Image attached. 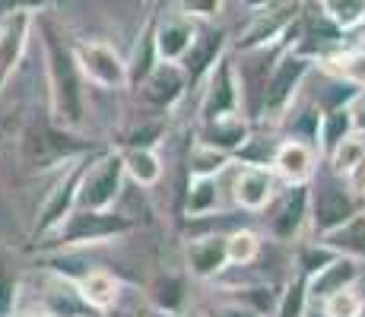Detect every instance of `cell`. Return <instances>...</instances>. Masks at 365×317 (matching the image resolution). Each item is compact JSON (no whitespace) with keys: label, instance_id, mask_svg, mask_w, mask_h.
<instances>
[{"label":"cell","instance_id":"cell-1","mask_svg":"<svg viewBox=\"0 0 365 317\" xmlns=\"http://www.w3.org/2000/svg\"><path fill=\"white\" fill-rule=\"evenodd\" d=\"M38 35L48 70V121L76 133L86 118V93H83V76L73 58V45L51 16H38Z\"/></svg>","mask_w":365,"mask_h":317},{"label":"cell","instance_id":"cell-2","mask_svg":"<svg viewBox=\"0 0 365 317\" xmlns=\"http://www.w3.org/2000/svg\"><path fill=\"white\" fill-rule=\"evenodd\" d=\"M93 152V146L86 140H80L73 130L45 121H29L19 137V162H23L26 172H48V168H58L64 162H73L80 156Z\"/></svg>","mask_w":365,"mask_h":317},{"label":"cell","instance_id":"cell-3","mask_svg":"<svg viewBox=\"0 0 365 317\" xmlns=\"http://www.w3.org/2000/svg\"><path fill=\"white\" fill-rule=\"evenodd\" d=\"M133 232V222L128 216L115 213H96V209H73L51 235L45 238L41 244H35L38 251H67V248H83V244H102V241H111V238H121Z\"/></svg>","mask_w":365,"mask_h":317},{"label":"cell","instance_id":"cell-4","mask_svg":"<svg viewBox=\"0 0 365 317\" xmlns=\"http://www.w3.org/2000/svg\"><path fill=\"white\" fill-rule=\"evenodd\" d=\"M124 187V162L121 152L99 150L89 159L86 172H83L80 190H76V209H96V213H108L115 209L118 197Z\"/></svg>","mask_w":365,"mask_h":317},{"label":"cell","instance_id":"cell-5","mask_svg":"<svg viewBox=\"0 0 365 317\" xmlns=\"http://www.w3.org/2000/svg\"><path fill=\"white\" fill-rule=\"evenodd\" d=\"M96 152H99V150H93V152H86V156L73 159V162H70V165H67V172L61 175V181H58V185H54L51 190H48L45 203H41L38 216H35V222H32V232H29V241H32V248H35V244H41V241H45V238L51 235V232L58 229V225L64 222L67 216L76 209V190H80L83 172H86L89 159H93Z\"/></svg>","mask_w":365,"mask_h":317},{"label":"cell","instance_id":"cell-6","mask_svg":"<svg viewBox=\"0 0 365 317\" xmlns=\"http://www.w3.org/2000/svg\"><path fill=\"white\" fill-rule=\"evenodd\" d=\"M356 209V197L343 187V181L334 178H318L314 187H308V219L318 238H327L331 232H336L340 225H346Z\"/></svg>","mask_w":365,"mask_h":317},{"label":"cell","instance_id":"cell-7","mask_svg":"<svg viewBox=\"0 0 365 317\" xmlns=\"http://www.w3.org/2000/svg\"><path fill=\"white\" fill-rule=\"evenodd\" d=\"M73 45V58L80 67L83 83H93L99 89H124L128 86V61L118 54L111 41L102 38H83L70 41Z\"/></svg>","mask_w":365,"mask_h":317},{"label":"cell","instance_id":"cell-8","mask_svg":"<svg viewBox=\"0 0 365 317\" xmlns=\"http://www.w3.org/2000/svg\"><path fill=\"white\" fill-rule=\"evenodd\" d=\"M312 58H302L296 51H283L279 61L273 63L270 76H267L264 86V98H261V111L257 118H279L286 108H289L292 95L299 93V86L305 83L308 70H312Z\"/></svg>","mask_w":365,"mask_h":317},{"label":"cell","instance_id":"cell-9","mask_svg":"<svg viewBox=\"0 0 365 317\" xmlns=\"http://www.w3.org/2000/svg\"><path fill=\"white\" fill-rule=\"evenodd\" d=\"M299 10H302V0H273V4H267L245 26L242 38L235 41V51H251V48H264V45H273L277 38H283V32L292 26Z\"/></svg>","mask_w":365,"mask_h":317},{"label":"cell","instance_id":"cell-10","mask_svg":"<svg viewBox=\"0 0 365 317\" xmlns=\"http://www.w3.org/2000/svg\"><path fill=\"white\" fill-rule=\"evenodd\" d=\"M242 108V93H238L235 63L229 54L216 61V67L207 73V93L200 102V121H213L222 115H238Z\"/></svg>","mask_w":365,"mask_h":317},{"label":"cell","instance_id":"cell-11","mask_svg":"<svg viewBox=\"0 0 365 317\" xmlns=\"http://www.w3.org/2000/svg\"><path fill=\"white\" fill-rule=\"evenodd\" d=\"M32 26H35V13H26V10L0 16V86H4V83L16 73L19 63H23Z\"/></svg>","mask_w":365,"mask_h":317},{"label":"cell","instance_id":"cell-12","mask_svg":"<svg viewBox=\"0 0 365 317\" xmlns=\"http://www.w3.org/2000/svg\"><path fill=\"white\" fill-rule=\"evenodd\" d=\"M226 51H229V32H226V29H207V32H197L194 45L187 48V54L178 61V67L185 70L187 89L207 80V73L216 67V61H220Z\"/></svg>","mask_w":365,"mask_h":317},{"label":"cell","instance_id":"cell-13","mask_svg":"<svg viewBox=\"0 0 365 317\" xmlns=\"http://www.w3.org/2000/svg\"><path fill=\"white\" fill-rule=\"evenodd\" d=\"M270 203V235L279 241H292L308 219V185H289Z\"/></svg>","mask_w":365,"mask_h":317},{"label":"cell","instance_id":"cell-14","mask_svg":"<svg viewBox=\"0 0 365 317\" xmlns=\"http://www.w3.org/2000/svg\"><path fill=\"white\" fill-rule=\"evenodd\" d=\"M137 89H140V95H143L150 105H156V108H172V105L187 93L185 70H181L178 63L159 61L156 67L146 73V80L140 83Z\"/></svg>","mask_w":365,"mask_h":317},{"label":"cell","instance_id":"cell-15","mask_svg":"<svg viewBox=\"0 0 365 317\" xmlns=\"http://www.w3.org/2000/svg\"><path fill=\"white\" fill-rule=\"evenodd\" d=\"M273 168H277V175L286 185H308L314 178V168H318V152L305 140L289 137L273 152Z\"/></svg>","mask_w":365,"mask_h":317},{"label":"cell","instance_id":"cell-16","mask_svg":"<svg viewBox=\"0 0 365 317\" xmlns=\"http://www.w3.org/2000/svg\"><path fill=\"white\" fill-rule=\"evenodd\" d=\"M277 197V175L264 165H248L235 178V203L248 213H261Z\"/></svg>","mask_w":365,"mask_h":317},{"label":"cell","instance_id":"cell-17","mask_svg":"<svg viewBox=\"0 0 365 317\" xmlns=\"http://www.w3.org/2000/svg\"><path fill=\"white\" fill-rule=\"evenodd\" d=\"M197 143L232 156L235 150H245L251 143V124L242 115H222V118H213V121H203Z\"/></svg>","mask_w":365,"mask_h":317},{"label":"cell","instance_id":"cell-18","mask_svg":"<svg viewBox=\"0 0 365 317\" xmlns=\"http://www.w3.org/2000/svg\"><path fill=\"white\" fill-rule=\"evenodd\" d=\"M185 260H187L191 276L216 279L229 266V260H226V235H203V238L187 241Z\"/></svg>","mask_w":365,"mask_h":317},{"label":"cell","instance_id":"cell-19","mask_svg":"<svg viewBox=\"0 0 365 317\" xmlns=\"http://www.w3.org/2000/svg\"><path fill=\"white\" fill-rule=\"evenodd\" d=\"M356 279H359V260L346 257V254H336L331 264L321 266L314 276H308V298L324 301L327 295L353 289Z\"/></svg>","mask_w":365,"mask_h":317},{"label":"cell","instance_id":"cell-20","mask_svg":"<svg viewBox=\"0 0 365 317\" xmlns=\"http://www.w3.org/2000/svg\"><path fill=\"white\" fill-rule=\"evenodd\" d=\"M73 286H76L80 301L89 311L108 314L111 308H118V298H121V283L108 270H86L83 276L73 279Z\"/></svg>","mask_w":365,"mask_h":317},{"label":"cell","instance_id":"cell-21","mask_svg":"<svg viewBox=\"0 0 365 317\" xmlns=\"http://www.w3.org/2000/svg\"><path fill=\"white\" fill-rule=\"evenodd\" d=\"M197 38V26L187 16H172L165 23H156V54L159 61L178 63L187 54V48Z\"/></svg>","mask_w":365,"mask_h":317},{"label":"cell","instance_id":"cell-22","mask_svg":"<svg viewBox=\"0 0 365 317\" xmlns=\"http://www.w3.org/2000/svg\"><path fill=\"white\" fill-rule=\"evenodd\" d=\"M318 63H321L324 73L334 76V80H343V83H349V86H356V89H365V54L359 51V48H349V51L336 48L334 54L321 58Z\"/></svg>","mask_w":365,"mask_h":317},{"label":"cell","instance_id":"cell-23","mask_svg":"<svg viewBox=\"0 0 365 317\" xmlns=\"http://www.w3.org/2000/svg\"><path fill=\"white\" fill-rule=\"evenodd\" d=\"M156 23H159V19L153 16L150 23L143 26L137 48H133V54L128 61V86H133V89H137L140 83L146 80V73H150V70L159 63V54H156Z\"/></svg>","mask_w":365,"mask_h":317},{"label":"cell","instance_id":"cell-24","mask_svg":"<svg viewBox=\"0 0 365 317\" xmlns=\"http://www.w3.org/2000/svg\"><path fill=\"white\" fill-rule=\"evenodd\" d=\"M124 178H130L140 187H153L163 178V159L156 150H121Z\"/></svg>","mask_w":365,"mask_h":317},{"label":"cell","instance_id":"cell-25","mask_svg":"<svg viewBox=\"0 0 365 317\" xmlns=\"http://www.w3.org/2000/svg\"><path fill=\"white\" fill-rule=\"evenodd\" d=\"M321 244H327L336 254H346V257H365V213H356L346 225L321 238Z\"/></svg>","mask_w":365,"mask_h":317},{"label":"cell","instance_id":"cell-26","mask_svg":"<svg viewBox=\"0 0 365 317\" xmlns=\"http://www.w3.org/2000/svg\"><path fill=\"white\" fill-rule=\"evenodd\" d=\"M353 133V111L349 108H334V111H324L321 115V124H318V146L324 152H331L340 140H346Z\"/></svg>","mask_w":365,"mask_h":317},{"label":"cell","instance_id":"cell-27","mask_svg":"<svg viewBox=\"0 0 365 317\" xmlns=\"http://www.w3.org/2000/svg\"><path fill=\"white\" fill-rule=\"evenodd\" d=\"M220 207V187H216V178H191L187 185V200L185 209L191 219H200V216H210Z\"/></svg>","mask_w":365,"mask_h":317},{"label":"cell","instance_id":"cell-28","mask_svg":"<svg viewBox=\"0 0 365 317\" xmlns=\"http://www.w3.org/2000/svg\"><path fill=\"white\" fill-rule=\"evenodd\" d=\"M261 248H264L261 235L251 232V229H238V232H232V235H226V260L235 264V266L255 264V260L261 257Z\"/></svg>","mask_w":365,"mask_h":317},{"label":"cell","instance_id":"cell-29","mask_svg":"<svg viewBox=\"0 0 365 317\" xmlns=\"http://www.w3.org/2000/svg\"><path fill=\"white\" fill-rule=\"evenodd\" d=\"M19 292H23L19 273H16V266H13L10 254L0 248V317H13V314H16Z\"/></svg>","mask_w":365,"mask_h":317},{"label":"cell","instance_id":"cell-30","mask_svg":"<svg viewBox=\"0 0 365 317\" xmlns=\"http://www.w3.org/2000/svg\"><path fill=\"white\" fill-rule=\"evenodd\" d=\"M150 298H153V305H156V311L178 314L181 305H185V283H181V276H172V273L159 276L156 283L150 286Z\"/></svg>","mask_w":365,"mask_h":317},{"label":"cell","instance_id":"cell-31","mask_svg":"<svg viewBox=\"0 0 365 317\" xmlns=\"http://www.w3.org/2000/svg\"><path fill=\"white\" fill-rule=\"evenodd\" d=\"M318 6L334 19V26L340 32L365 23V0H318Z\"/></svg>","mask_w":365,"mask_h":317},{"label":"cell","instance_id":"cell-32","mask_svg":"<svg viewBox=\"0 0 365 317\" xmlns=\"http://www.w3.org/2000/svg\"><path fill=\"white\" fill-rule=\"evenodd\" d=\"M226 165H229L226 152L210 150V146H203V143H194L191 156H187V172H191V178H216Z\"/></svg>","mask_w":365,"mask_h":317},{"label":"cell","instance_id":"cell-33","mask_svg":"<svg viewBox=\"0 0 365 317\" xmlns=\"http://www.w3.org/2000/svg\"><path fill=\"white\" fill-rule=\"evenodd\" d=\"M362 156H365V140L356 137V133H349L346 140H340V143L327 152V159H331V175L343 178V175H346Z\"/></svg>","mask_w":365,"mask_h":317},{"label":"cell","instance_id":"cell-34","mask_svg":"<svg viewBox=\"0 0 365 317\" xmlns=\"http://www.w3.org/2000/svg\"><path fill=\"white\" fill-rule=\"evenodd\" d=\"M305 308H308V279L296 273V279L286 286V292L277 301V317H305Z\"/></svg>","mask_w":365,"mask_h":317},{"label":"cell","instance_id":"cell-35","mask_svg":"<svg viewBox=\"0 0 365 317\" xmlns=\"http://www.w3.org/2000/svg\"><path fill=\"white\" fill-rule=\"evenodd\" d=\"M365 301L353 289H343V292H334L321 301V314L324 317H362Z\"/></svg>","mask_w":365,"mask_h":317},{"label":"cell","instance_id":"cell-36","mask_svg":"<svg viewBox=\"0 0 365 317\" xmlns=\"http://www.w3.org/2000/svg\"><path fill=\"white\" fill-rule=\"evenodd\" d=\"M362 89H356V86H349V83H343V80H331V86L321 93V108L324 111H334V108H349V105L359 98Z\"/></svg>","mask_w":365,"mask_h":317},{"label":"cell","instance_id":"cell-37","mask_svg":"<svg viewBox=\"0 0 365 317\" xmlns=\"http://www.w3.org/2000/svg\"><path fill=\"white\" fill-rule=\"evenodd\" d=\"M159 137H163V124H159V121L143 124V127H133L128 137H124V150H153Z\"/></svg>","mask_w":365,"mask_h":317},{"label":"cell","instance_id":"cell-38","mask_svg":"<svg viewBox=\"0 0 365 317\" xmlns=\"http://www.w3.org/2000/svg\"><path fill=\"white\" fill-rule=\"evenodd\" d=\"M336 257V251H331V248H327V244H314V248H308L305 254H302V276H314V273H318L321 270V266H327V264H331V260Z\"/></svg>","mask_w":365,"mask_h":317},{"label":"cell","instance_id":"cell-39","mask_svg":"<svg viewBox=\"0 0 365 317\" xmlns=\"http://www.w3.org/2000/svg\"><path fill=\"white\" fill-rule=\"evenodd\" d=\"M222 10V0H181V16H216V13Z\"/></svg>","mask_w":365,"mask_h":317},{"label":"cell","instance_id":"cell-40","mask_svg":"<svg viewBox=\"0 0 365 317\" xmlns=\"http://www.w3.org/2000/svg\"><path fill=\"white\" fill-rule=\"evenodd\" d=\"M340 181H343V187H346L353 197H365V156L356 162V165L349 168Z\"/></svg>","mask_w":365,"mask_h":317},{"label":"cell","instance_id":"cell-41","mask_svg":"<svg viewBox=\"0 0 365 317\" xmlns=\"http://www.w3.org/2000/svg\"><path fill=\"white\" fill-rule=\"evenodd\" d=\"M58 4V0H0V16H6V13H35V10H45V6Z\"/></svg>","mask_w":365,"mask_h":317},{"label":"cell","instance_id":"cell-42","mask_svg":"<svg viewBox=\"0 0 365 317\" xmlns=\"http://www.w3.org/2000/svg\"><path fill=\"white\" fill-rule=\"evenodd\" d=\"M210 317H261V311L248 308L245 301H226V305H216Z\"/></svg>","mask_w":365,"mask_h":317},{"label":"cell","instance_id":"cell-43","mask_svg":"<svg viewBox=\"0 0 365 317\" xmlns=\"http://www.w3.org/2000/svg\"><path fill=\"white\" fill-rule=\"evenodd\" d=\"M353 111V133H365V98H359V105Z\"/></svg>","mask_w":365,"mask_h":317},{"label":"cell","instance_id":"cell-44","mask_svg":"<svg viewBox=\"0 0 365 317\" xmlns=\"http://www.w3.org/2000/svg\"><path fill=\"white\" fill-rule=\"evenodd\" d=\"M245 4L251 6V10H264L267 4H273V0H245Z\"/></svg>","mask_w":365,"mask_h":317},{"label":"cell","instance_id":"cell-45","mask_svg":"<svg viewBox=\"0 0 365 317\" xmlns=\"http://www.w3.org/2000/svg\"><path fill=\"white\" fill-rule=\"evenodd\" d=\"M108 317H137V314H130V311H121V308H111Z\"/></svg>","mask_w":365,"mask_h":317},{"label":"cell","instance_id":"cell-46","mask_svg":"<svg viewBox=\"0 0 365 317\" xmlns=\"http://www.w3.org/2000/svg\"><path fill=\"white\" fill-rule=\"evenodd\" d=\"M150 317H178V314H165V311H153Z\"/></svg>","mask_w":365,"mask_h":317},{"label":"cell","instance_id":"cell-47","mask_svg":"<svg viewBox=\"0 0 365 317\" xmlns=\"http://www.w3.org/2000/svg\"><path fill=\"white\" fill-rule=\"evenodd\" d=\"M356 48H359V51L365 54V32H362V38H359V45H356Z\"/></svg>","mask_w":365,"mask_h":317},{"label":"cell","instance_id":"cell-48","mask_svg":"<svg viewBox=\"0 0 365 317\" xmlns=\"http://www.w3.org/2000/svg\"><path fill=\"white\" fill-rule=\"evenodd\" d=\"M362 317H365V308H362Z\"/></svg>","mask_w":365,"mask_h":317}]
</instances>
